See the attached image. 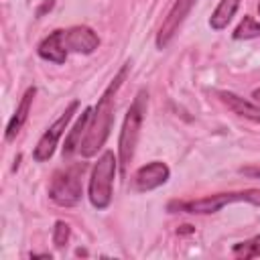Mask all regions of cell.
<instances>
[{"instance_id":"cell-1","label":"cell","mask_w":260,"mask_h":260,"mask_svg":"<svg viewBox=\"0 0 260 260\" xmlns=\"http://www.w3.org/2000/svg\"><path fill=\"white\" fill-rule=\"evenodd\" d=\"M128 69H130V63H124L122 69L116 73V77L110 81V85L100 95L95 108L91 110V118H89L85 136H83L81 146H79V154L83 158H89V156L98 154V150L108 140L110 130H112V120H114V98H116L120 85L124 83V79L128 75Z\"/></svg>"},{"instance_id":"cell-2","label":"cell","mask_w":260,"mask_h":260,"mask_svg":"<svg viewBox=\"0 0 260 260\" xmlns=\"http://www.w3.org/2000/svg\"><path fill=\"white\" fill-rule=\"evenodd\" d=\"M146 91L140 89L136 93V98L132 100L128 112H126V118H124V124H122V130H120V138H118V160H120V171L126 173L132 156H134V150H136V144H138V138H140V128H142V120H144V114H146Z\"/></svg>"},{"instance_id":"cell-3","label":"cell","mask_w":260,"mask_h":260,"mask_svg":"<svg viewBox=\"0 0 260 260\" xmlns=\"http://www.w3.org/2000/svg\"><path fill=\"white\" fill-rule=\"evenodd\" d=\"M242 201L260 207V189L215 193V195H207L201 199H189V201H177L175 199L167 205V209L171 213H177V211H181V213H215L230 203H242Z\"/></svg>"},{"instance_id":"cell-4","label":"cell","mask_w":260,"mask_h":260,"mask_svg":"<svg viewBox=\"0 0 260 260\" xmlns=\"http://www.w3.org/2000/svg\"><path fill=\"white\" fill-rule=\"evenodd\" d=\"M85 162H73L63 169H57L49 183V197L61 207H73L81 201L83 185L81 177L85 173Z\"/></svg>"},{"instance_id":"cell-5","label":"cell","mask_w":260,"mask_h":260,"mask_svg":"<svg viewBox=\"0 0 260 260\" xmlns=\"http://www.w3.org/2000/svg\"><path fill=\"white\" fill-rule=\"evenodd\" d=\"M116 169H118V160L114 156L112 150H106L93 171H91V177H89V203L95 207V209H106L110 203H112V185H114V175H116Z\"/></svg>"},{"instance_id":"cell-6","label":"cell","mask_w":260,"mask_h":260,"mask_svg":"<svg viewBox=\"0 0 260 260\" xmlns=\"http://www.w3.org/2000/svg\"><path fill=\"white\" fill-rule=\"evenodd\" d=\"M77 108H79V102L73 100V102L65 108V112L43 132V136L39 138V142H37V146H35V150H32V158H35L37 162H45V160H49V158L53 156V152H55V148H57V144H59V138L63 136V132H65L67 124L71 122V118H73V114H75Z\"/></svg>"},{"instance_id":"cell-7","label":"cell","mask_w":260,"mask_h":260,"mask_svg":"<svg viewBox=\"0 0 260 260\" xmlns=\"http://www.w3.org/2000/svg\"><path fill=\"white\" fill-rule=\"evenodd\" d=\"M195 2L197 0H175V4L171 6L167 18L162 20V24L156 32V47L158 49H165L173 41V37L179 32L181 24L185 22V18L191 12V8L195 6Z\"/></svg>"},{"instance_id":"cell-8","label":"cell","mask_w":260,"mask_h":260,"mask_svg":"<svg viewBox=\"0 0 260 260\" xmlns=\"http://www.w3.org/2000/svg\"><path fill=\"white\" fill-rule=\"evenodd\" d=\"M63 45L67 53L89 55L100 47V37L89 26H71L63 28Z\"/></svg>"},{"instance_id":"cell-9","label":"cell","mask_w":260,"mask_h":260,"mask_svg":"<svg viewBox=\"0 0 260 260\" xmlns=\"http://www.w3.org/2000/svg\"><path fill=\"white\" fill-rule=\"evenodd\" d=\"M169 167L160 160H152L144 167H140L136 173H134V179H132V185L136 191H152L160 185H165L169 181Z\"/></svg>"},{"instance_id":"cell-10","label":"cell","mask_w":260,"mask_h":260,"mask_svg":"<svg viewBox=\"0 0 260 260\" xmlns=\"http://www.w3.org/2000/svg\"><path fill=\"white\" fill-rule=\"evenodd\" d=\"M37 53H39V57L45 59V61H51V63H57V65L65 63V59H67L69 53H67L65 45H63V28L53 30L49 37H45V39L39 43Z\"/></svg>"},{"instance_id":"cell-11","label":"cell","mask_w":260,"mask_h":260,"mask_svg":"<svg viewBox=\"0 0 260 260\" xmlns=\"http://www.w3.org/2000/svg\"><path fill=\"white\" fill-rule=\"evenodd\" d=\"M35 93H37V87H28V89L24 91L20 104L16 106L12 118H10L8 126H6V132H4V138H6L8 142L14 140L16 134L20 132V128L24 126V122H26V118H28V112H30V104H32V100H35Z\"/></svg>"},{"instance_id":"cell-12","label":"cell","mask_w":260,"mask_h":260,"mask_svg":"<svg viewBox=\"0 0 260 260\" xmlns=\"http://www.w3.org/2000/svg\"><path fill=\"white\" fill-rule=\"evenodd\" d=\"M217 95H219V100H221L234 114H238V116H242V118H248V120L260 124V106H256V104H252V102L240 98V95L234 93V91H217Z\"/></svg>"},{"instance_id":"cell-13","label":"cell","mask_w":260,"mask_h":260,"mask_svg":"<svg viewBox=\"0 0 260 260\" xmlns=\"http://www.w3.org/2000/svg\"><path fill=\"white\" fill-rule=\"evenodd\" d=\"M89 118H91V108H85V110H83V114L77 118L75 126L71 128L69 136L65 138L63 156H71L73 152H79V146H81V140H83V136H85V130H87Z\"/></svg>"},{"instance_id":"cell-14","label":"cell","mask_w":260,"mask_h":260,"mask_svg":"<svg viewBox=\"0 0 260 260\" xmlns=\"http://www.w3.org/2000/svg\"><path fill=\"white\" fill-rule=\"evenodd\" d=\"M240 2L242 0H219V4L215 6V10L211 12L209 16V26L213 30H221L230 24L232 16L236 14V10L240 8Z\"/></svg>"},{"instance_id":"cell-15","label":"cell","mask_w":260,"mask_h":260,"mask_svg":"<svg viewBox=\"0 0 260 260\" xmlns=\"http://www.w3.org/2000/svg\"><path fill=\"white\" fill-rule=\"evenodd\" d=\"M260 37V22L254 16H244L240 24L234 28V39L236 41H250Z\"/></svg>"},{"instance_id":"cell-16","label":"cell","mask_w":260,"mask_h":260,"mask_svg":"<svg viewBox=\"0 0 260 260\" xmlns=\"http://www.w3.org/2000/svg\"><path fill=\"white\" fill-rule=\"evenodd\" d=\"M232 254H234L236 258H240V260H248V258L260 256V236H254V238H250V240H244V242L234 244Z\"/></svg>"},{"instance_id":"cell-17","label":"cell","mask_w":260,"mask_h":260,"mask_svg":"<svg viewBox=\"0 0 260 260\" xmlns=\"http://www.w3.org/2000/svg\"><path fill=\"white\" fill-rule=\"evenodd\" d=\"M69 234H71L69 225L59 219V221L55 223V228H53V244H55L57 248H63V246L67 244V240H69Z\"/></svg>"},{"instance_id":"cell-18","label":"cell","mask_w":260,"mask_h":260,"mask_svg":"<svg viewBox=\"0 0 260 260\" xmlns=\"http://www.w3.org/2000/svg\"><path fill=\"white\" fill-rule=\"evenodd\" d=\"M242 173H248V175H258V177H260V171H254V169H242Z\"/></svg>"},{"instance_id":"cell-19","label":"cell","mask_w":260,"mask_h":260,"mask_svg":"<svg viewBox=\"0 0 260 260\" xmlns=\"http://www.w3.org/2000/svg\"><path fill=\"white\" fill-rule=\"evenodd\" d=\"M252 98H254V100H256V102H258V104H260V87H258V89H254V91H252Z\"/></svg>"},{"instance_id":"cell-20","label":"cell","mask_w":260,"mask_h":260,"mask_svg":"<svg viewBox=\"0 0 260 260\" xmlns=\"http://www.w3.org/2000/svg\"><path fill=\"white\" fill-rule=\"evenodd\" d=\"M258 14H260V2H258Z\"/></svg>"}]
</instances>
